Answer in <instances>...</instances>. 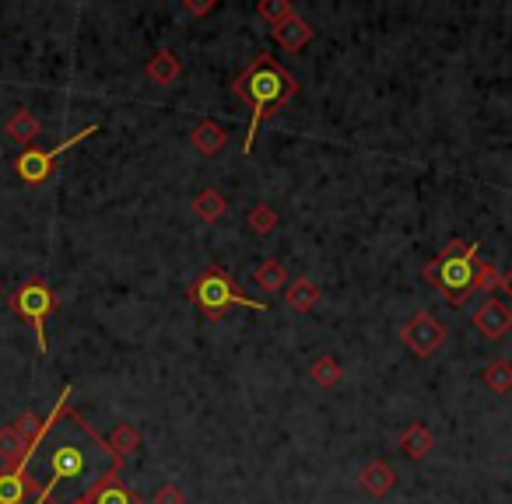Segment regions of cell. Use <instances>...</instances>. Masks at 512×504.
I'll return each instance as SVG.
<instances>
[{
	"label": "cell",
	"instance_id": "obj_7",
	"mask_svg": "<svg viewBox=\"0 0 512 504\" xmlns=\"http://www.w3.org/2000/svg\"><path fill=\"white\" fill-rule=\"evenodd\" d=\"M401 340H404V347L414 357H431V354H439V350L446 347V326L431 316V312L421 309V312L401 329Z\"/></svg>",
	"mask_w": 512,
	"mask_h": 504
},
{
	"label": "cell",
	"instance_id": "obj_11",
	"mask_svg": "<svg viewBox=\"0 0 512 504\" xmlns=\"http://www.w3.org/2000/svg\"><path fill=\"white\" fill-rule=\"evenodd\" d=\"M274 39H277V46H281V50L298 53V50H305V46L313 43V28H309V22H305V18L292 14L288 22L274 25Z\"/></svg>",
	"mask_w": 512,
	"mask_h": 504
},
{
	"label": "cell",
	"instance_id": "obj_3",
	"mask_svg": "<svg viewBox=\"0 0 512 504\" xmlns=\"http://www.w3.org/2000/svg\"><path fill=\"white\" fill-rule=\"evenodd\" d=\"M478 242L453 239L429 266H425V281H429L442 298H449L453 305H463L470 294L478 291Z\"/></svg>",
	"mask_w": 512,
	"mask_h": 504
},
{
	"label": "cell",
	"instance_id": "obj_5",
	"mask_svg": "<svg viewBox=\"0 0 512 504\" xmlns=\"http://www.w3.org/2000/svg\"><path fill=\"white\" fill-rule=\"evenodd\" d=\"M56 305H60V298H56L53 288L43 284L39 277H32V281H25V284H18V291L11 294V309H14V316L25 319L28 326H32V337H35L39 354L50 350V344H46V316L56 312Z\"/></svg>",
	"mask_w": 512,
	"mask_h": 504
},
{
	"label": "cell",
	"instance_id": "obj_8",
	"mask_svg": "<svg viewBox=\"0 0 512 504\" xmlns=\"http://www.w3.org/2000/svg\"><path fill=\"white\" fill-rule=\"evenodd\" d=\"M470 322H474V329H478L481 337H488V340H502V337L512 329V309L502 301V298H485V301L474 309Z\"/></svg>",
	"mask_w": 512,
	"mask_h": 504
},
{
	"label": "cell",
	"instance_id": "obj_27",
	"mask_svg": "<svg viewBox=\"0 0 512 504\" xmlns=\"http://www.w3.org/2000/svg\"><path fill=\"white\" fill-rule=\"evenodd\" d=\"M498 284H502L498 266H491L481 260V266H478V288H481V291H491V288H498Z\"/></svg>",
	"mask_w": 512,
	"mask_h": 504
},
{
	"label": "cell",
	"instance_id": "obj_21",
	"mask_svg": "<svg viewBox=\"0 0 512 504\" xmlns=\"http://www.w3.org/2000/svg\"><path fill=\"white\" fill-rule=\"evenodd\" d=\"M253 281H256L267 294L285 291V284H288V270L277 263V260H264V263L253 270Z\"/></svg>",
	"mask_w": 512,
	"mask_h": 504
},
{
	"label": "cell",
	"instance_id": "obj_14",
	"mask_svg": "<svg viewBox=\"0 0 512 504\" xmlns=\"http://www.w3.org/2000/svg\"><path fill=\"white\" fill-rule=\"evenodd\" d=\"M189 140H193V147H197L204 158H215L217 151L225 147L228 133H225V127L215 123V119H204V123H197V130L189 133Z\"/></svg>",
	"mask_w": 512,
	"mask_h": 504
},
{
	"label": "cell",
	"instance_id": "obj_28",
	"mask_svg": "<svg viewBox=\"0 0 512 504\" xmlns=\"http://www.w3.org/2000/svg\"><path fill=\"white\" fill-rule=\"evenodd\" d=\"M151 504H187V494H183L176 483H162V487L155 490Z\"/></svg>",
	"mask_w": 512,
	"mask_h": 504
},
{
	"label": "cell",
	"instance_id": "obj_26",
	"mask_svg": "<svg viewBox=\"0 0 512 504\" xmlns=\"http://www.w3.org/2000/svg\"><path fill=\"white\" fill-rule=\"evenodd\" d=\"M249 228H253L256 235H270V232L277 228V211H274L270 204H256V207L249 211Z\"/></svg>",
	"mask_w": 512,
	"mask_h": 504
},
{
	"label": "cell",
	"instance_id": "obj_6",
	"mask_svg": "<svg viewBox=\"0 0 512 504\" xmlns=\"http://www.w3.org/2000/svg\"><path fill=\"white\" fill-rule=\"evenodd\" d=\"M99 130L95 123L92 127H84L82 133H74V137H67L63 144H56L53 151H39V147H25L22 155H18V161H14V168H18V179L22 183H28V186H43L50 176H53V165L56 158L63 155V151H71L74 144H82V140H88L92 133Z\"/></svg>",
	"mask_w": 512,
	"mask_h": 504
},
{
	"label": "cell",
	"instance_id": "obj_19",
	"mask_svg": "<svg viewBox=\"0 0 512 504\" xmlns=\"http://www.w3.org/2000/svg\"><path fill=\"white\" fill-rule=\"evenodd\" d=\"M32 445H25L18 434H14V427H0V462H4V470H18L22 462H25V455Z\"/></svg>",
	"mask_w": 512,
	"mask_h": 504
},
{
	"label": "cell",
	"instance_id": "obj_15",
	"mask_svg": "<svg viewBox=\"0 0 512 504\" xmlns=\"http://www.w3.org/2000/svg\"><path fill=\"white\" fill-rule=\"evenodd\" d=\"M144 74L155 81V84H176L179 74H183V63H179V56L172 53V50H159V53L148 60Z\"/></svg>",
	"mask_w": 512,
	"mask_h": 504
},
{
	"label": "cell",
	"instance_id": "obj_1",
	"mask_svg": "<svg viewBox=\"0 0 512 504\" xmlns=\"http://www.w3.org/2000/svg\"><path fill=\"white\" fill-rule=\"evenodd\" d=\"M67 396L71 385H63L39 442L22 462L25 477L39 490L35 504H82L88 490L120 473V459L112 455L106 438L82 414L67 410Z\"/></svg>",
	"mask_w": 512,
	"mask_h": 504
},
{
	"label": "cell",
	"instance_id": "obj_13",
	"mask_svg": "<svg viewBox=\"0 0 512 504\" xmlns=\"http://www.w3.org/2000/svg\"><path fill=\"white\" fill-rule=\"evenodd\" d=\"M362 487L372 494V498H386L390 490H393V483H397V473H393V466L390 462H382V459H372V462H365L362 466Z\"/></svg>",
	"mask_w": 512,
	"mask_h": 504
},
{
	"label": "cell",
	"instance_id": "obj_4",
	"mask_svg": "<svg viewBox=\"0 0 512 504\" xmlns=\"http://www.w3.org/2000/svg\"><path fill=\"white\" fill-rule=\"evenodd\" d=\"M187 298L204 312V316L217 322V319L225 316L232 305H239V309H249V312H267V301H256V298H249V294L232 281V273L225 270V266H208L193 284L187 288Z\"/></svg>",
	"mask_w": 512,
	"mask_h": 504
},
{
	"label": "cell",
	"instance_id": "obj_20",
	"mask_svg": "<svg viewBox=\"0 0 512 504\" xmlns=\"http://www.w3.org/2000/svg\"><path fill=\"white\" fill-rule=\"evenodd\" d=\"M401 452H404L407 459H425L431 452V431L421 421H414V424L407 427L404 434H401Z\"/></svg>",
	"mask_w": 512,
	"mask_h": 504
},
{
	"label": "cell",
	"instance_id": "obj_9",
	"mask_svg": "<svg viewBox=\"0 0 512 504\" xmlns=\"http://www.w3.org/2000/svg\"><path fill=\"white\" fill-rule=\"evenodd\" d=\"M39 490L35 483L25 477V470H0V504H35Z\"/></svg>",
	"mask_w": 512,
	"mask_h": 504
},
{
	"label": "cell",
	"instance_id": "obj_16",
	"mask_svg": "<svg viewBox=\"0 0 512 504\" xmlns=\"http://www.w3.org/2000/svg\"><path fill=\"white\" fill-rule=\"evenodd\" d=\"M285 305L295 309V312H313L320 305V288L309 281V277H295L292 288L285 291Z\"/></svg>",
	"mask_w": 512,
	"mask_h": 504
},
{
	"label": "cell",
	"instance_id": "obj_30",
	"mask_svg": "<svg viewBox=\"0 0 512 504\" xmlns=\"http://www.w3.org/2000/svg\"><path fill=\"white\" fill-rule=\"evenodd\" d=\"M498 288H502V291L512 298V270H509V273H502V284H498Z\"/></svg>",
	"mask_w": 512,
	"mask_h": 504
},
{
	"label": "cell",
	"instance_id": "obj_23",
	"mask_svg": "<svg viewBox=\"0 0 512 504\" xmlns=\"http://www.w3.org/2000/svg\"><path fill=\"white\" fill-rule=\"evenodd\" d=\"M485 385L495 396H506L512 393V365L509 361H491L485 368Z\"/></svg>",
	"mask_w": 512,
	"mask_h": 504
},
{
	"label": "cell",
	"instance_id": "obj_2",
	"mask_svg": "<svg viewBox=\"0 0 512 504\" xmlns=\"http://www.w3.org/2000/svg\"><path fill=\"white\" fill-rule=\"evenodd\" d=\"M232 91L243 99L246 106L253 109V119H249V130H246V140H243V155H249L260 127H264L285 102H292L298 95V81L270 53H256L253 63L236 78Z\"/></svg>",
	"mask_w": 512,
	"mask_h": 504
},
{
	"label": "cell",
	"instance_id": "obj_24",
	"mask_svg": "<svg viewBox=\"0 0 512 504\" xmlns=\"http://www.w3.org/2000/svg\"><path fill=\"white\" fill-rule=\"evenodd\" d=\"M256 14L264 22H270V25H281V22H288L295 14V7H292V0H260L256 4Z\"/></svg>",
	"mask_w": 512,
	"mask_h": 504
},
{
	"label": "cell",
	"instance_id": "obj_25",
	"mask_svg": "<svg viewBox=\"0 0 512 504\" xmlns=\"http://www.w3.org/2000/svg\"><path fill=\"white\" fill-rule=\"evenodd\" d=\"M11 427H14V434H18L25 445H35V442H39V434H43V427H46V421H43V417H35L32 410H25V414H22V417H18Z\"/></svg>",
	"mask_w": 512,
	"mask_h": 504
},
{
	"label": "cell",
	"instance_id": "obj_22",
	"mask_svg": "<svg viewBox=\"0 0 512 504\" xmlns=\"http://www.w3.org/2000/svg\"><path fill=\"white\" fill-rule=\"evenodd\" d=\"M341 375H344L341 361H337V357H330V354L316 357V361H313V368H309V378H313L320 389H333V385L341 382Z\"/></svg>",
	"mask_w": 512,
	"mask_h": 504
},
{
	"label": "cell",
	"instance_id": "obj_29",
	"mask_svg": "<svg viewBox=\"0 0 512 504\" xmlns=\"http://www.w3.org/2000/svg\"><path fill=\"white\" fill-rule=\"evenodd\" d=\"M183 7H187L189 14H197V18H200V14H208V11H215V7H217V0H183Z\"/></svg>",
	"mask_w": 512,
	"mask_h": 504
},
{
	"label": "cell",
	"instance_id": "obj_10",
	"mask_svg": "<svg viewBox=\"0 0 512 504\" xmlns=\"http://www.w3.org/2000/svg\"><path fill=\"white\" fill-rule=\"evenodd\" d=\"M82 504H144V501H140V494H137L134 487H127L120 480V473H112L95 490H88Z\"/></svg>",
	"mask_w": 512,
	"mask_h": 504
},
{
	"label": "cell",
	"instance_id": "obj_17",
	"mask_svg": "<svg viewBox=\"0 0 512 504\" xmlns=\"http://www.w3.org/2000/svg\"><path fill=\"white\" fill-rule=\"evenodd\" d=\"M106 445L112 449V455L123 462L127 455H134V452L140 449V431H137L130 421H123V424H116L112 431H109Z\"/></svg>",
	"mask_w": 512,
	"mask_h": 504
},
{
	"label": "cell",
	"instance_id": "obj_18",
	"mask_svg": "<svg viewBox=\"0 0 512 504\" xmlns=\"http://www.w3.org/2000/svg\"><path fill=\"white\" fill-rule=\"evenodd\" d=\"M225 211H228V204H225V196L217 193V189H200L197 196H193V214L200 217V221H208V224H215V221H221L225 217Z\"/></svg>",
	"mask_w": 512,
	"mask_h": 504
},
{
	"label": "cell",
	"instance_id": "obj_12",
	"mask_svg": "<svg viewBox=\"0 0 512 504\" xmlns=\"http://www.w3.org/2000/svg\"><path fill=\"white\" fill-rule=\"evenodd\" d=\"M39 133H43V123H39V116H35L32 109H14V112L7 116V123H4V137L14 140V144H25V147Z\"/></svg>",
	"mask_w": 512,
	"mask_h": 504
}]
</instances>
